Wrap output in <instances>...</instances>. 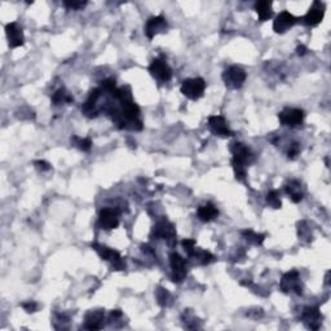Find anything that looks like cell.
Returning a JSON list of instances; mask_svg holds the SVG:
<instances>
[{"label": "cell", "mask_w": 331, "mask_h": 331, "mask_svg": "<svg viewBox=\"0 0 331 331\" xmlns=\"http://www.w3.org/2000/svg\"><path fill=\"white\" fill-rule=\"evenodd\" d=\"M101 89L109 92V93L111 94L116 89L115 81H114V79H105V81H103L101 82Z\"/></svg>", "instance_id": "cell-27"}, {"label": "cell", "mask_w": 331, "mask_h": 331, "mask_svg": "<svg viewBox=\"0 0 331 331\" xmlns=\"http://www.w3.org/2000/svg\"><path fill=\"white\" fill-rule=\"evenodd\" d=\"M22 308H24L27 313H34L38 310V304H36L35 302H27L22 304Z\"/></svg>", "instance_id": "cell-33"}, {"label": "cell", "mask_w": 331, "mask_h": 331, "mask_svg": "<svg viewBox=\"0 0 331 331\" xmlns=\"http://www.w3.org/2000/svg\"><path fill=\"white\" fill-rule=\"evenodd\" d=\"M181 245H183L184 250L186 251V254H188V256L190 258L191 254L194 252V250L197 248L196 246V241L194 240H184L183 242H181Z\"/></svg>", "instance_id": "cell-28"}, {"label": "cell", "mask_w": 331, "mask_h": 331, "mask_svg": "<svg viewBox=\"0 0 331 331\" xmlns=\"http://www.w3.org/2000/svg\"><path fill=\"white\" fill-rule=\"evenodd\" d=\"M6 34H7V39H8V44L11 48H17V47L24 46L25 43L24 31H22V29L16 24V22H12V24L7 25Z\"/></svg>", "instance_id": "cell-15"}, {"label": "cell", "mask_w": 331, "mask_h": 331, "mask_svg": "<svg viewBox=\"0 0 331 331\" xmlns=\"http://www.w3.org/2000/svg\"><path fill=\"white\" fill-rule=\"evenodd\" d=\"M299 228H298V233H299V237L302 238V240H304V237L307 238H310L312 236H310V230L309 228L307 226V223L305 221H302V223H299Z\"/></svg>", "instance_id": "cell-29"}, {"label": "cell", "mask_w": 331, "mask_h": 331, "mask_svg": "<svg viewBox=\"0 0 331 331\" xmlns=\"http://www.w3.org/2000/svg\"><path fill=\"white\" fill-rule=\"evenodd\" d=\"M242 236L243 238L250 243V245H254V246L263 245L264 240H265V235H259V233H255V231L251 230V229H246V230H243Z\"/></svg>", "instance_id": "cell-23"}, {"label": "cell", "mask_w": 331, "mask_h": 331, "mask_svg": "<svg viewBox=\"0 0 331 331\" xmlns=\"http://www.w3.org/2000/svg\"><path fill=\"white\" fill-rule=\"evenodd\" d=\"M155 296H157V300H158V304L161 305V307H167L168 303H170L171 300V294L168 293L166 288L163 287L157 288Z\"/></svg>", "instance_id": "cell-25"}, {"label": "cell", "mask_w": 331, "mask_h": 331, "mask_svg": "<svg viewBox=\"0 0 331 331\" xmlns=\"http://www.w3.org/2000/svg\"><path fill=\"white\" fill-rule=\"evenodd\" d=\"M321 316L318 307H305L302 313V321L310 330H318L321 326Z\"/></svg>", "instance_id": "cell-16"}, {"label": "cell", "mask_w": 331, "mask_h": 331, "mask_svg": "<svg viewBox=\"0 0 331 331\" xmlns=\"http://www.w3.org/2000/svg\"><path fill=\"white\" fill-rule=\"evenodd\" d=\"M64 6L68 9H73V11H79V9L84 8L87 6L86 2H64Z\"/></svg>", "instance_id": "cell-30"}, {"label": "cell", "mask_w": 331, "mask_h": 331, "mask_svg": "<svg viewBox=\"0 0 331 331\" xmlns=\"http://www.w3.org/2000/svg\"><path fill=\"white\" fill-rule=\"evenodd\" d=\"M255 11L258 13L259 20L261 22L268 21L269 18H272L273 11H272V3L268 0H261L255 4Z\"/></svg>", "instance_id": "cell-20"}, {"label": "cell", "mask_w": 331, "mask_h": 331, "mask_svg": "<svg viewBox=\"0 0 331 331\" xmlns=\"http://www.w3.org/2000/svg\"><path fill=\"white\" fill-rule=\"evenodd\" d=\"M323 16H325V4L321 3V2H315L309 11L307 12V14L299 21H302V24L305 26L315 27L322 22Z\"/></svg>", "instance_id": "cell-10"}, {"label": "cell", "mask_w": 331, "mask_h": 331, "mask_svg": "<svg viewBox=\"0 0 331 331\" xmlns=\"http://www.w3.org/2000/svg\"><path fill=\"white\" fill-rule=\"evenodd\" d=\"M151 237L154 240H164L171 247H173L176 245V229L168 220L158 221L151 230Z\"/></svg>", "instance_id": "cell-3"}, {"label": "cell", "mask_w": 331, "mask_h": 331, "mask_svg": "<svg viewBox=\"0 0 331 331\" xmlns=\"http://www.w3.org/2000/svg\"><path fill=\"white\" fill-rule=\"evenodd\" d=\"M225 86L230 89H240L246 81V71L240 66H230L223 74Z\"/></svg>", "instance_id": "cell-5"}, {"label": "cell", "mask_w": 331, "mask_h": 331, "mask_svg": "<svg viewBox=\"0 0 331 331\" xmlns=\"http://www.w3.org/2000/svg\"><path fill=\"white\" fill-rule=\"evenodd\" d=\"M230 151L233 154L231 164L235 170L236 179L238 181H243L246 179V168L254 161V155L250 149L242 143H233L230 146Z\"/></svg>", "instance_id": "cell-1"}, {"label": "cell", "mask_w": 331, "mask_h": 331, "mask_svg": "<svg viewBox=\"0 0 331 331\" xmlns=\"http://www.w3.org/2000/svg\"><path fill=\"white\" fill-rule=\"evenodd\" d=\"M170 264L172 269V281L175 283H181L188 275L185 259L181 258L180 254L172 252L170 255Z\"/></svg>", "instance_id": "cell-9"}, {"label": "cell", "mask_w": 331, "mask_h": 331, "mask_svg": "<svg viewBox=\"0 0 331 331\" xmlns=\"http://www.w3.org/2000/svg\"><path fill=\"white\" fill-rule=\"evenodd\" d=\"M280 287L285 294L295 293L296 295H302L303 285L302 281H300L299 273L296 270H291V272L286 273L282 277V280H281Z\"/></svg>", "instance_id": "cell-7"}, {"label": "cell", "mask_w": 331, "mask_h": 331, "mask_svg": "<svg viewBox=\"0 0 331 331\" xmlns=\"http://www.w3.org/2000/svg\"><path fill=\"white\" fill-rule=\"evenodd\" d=\"M92 248L96 251L103 260L109 261L114 270H123L126 269V261L121 256L118 251L109 248L106 246L100 245V243H92Z\"/></svg>", "instance_id": "cell-2"}, {"label": "cell", "mask_w": 331, "mask_h": 331, "mask_svg": "<svg viewBox=\"0 0 331 331\" xmlns=\"http://www.w3.org/2000/svg\"><path fill=\"white\" fill-rule=\"evenodd\" d=\"M299 153H300V144H298V143L291 144L290 148H288V150H287V157H288V158H290V159L296 158V157L299 155Z\"/></svg>", "instance_id": "cell-31"}, {"label": "cell", "mask_w": 331, "mask_h": 331, "mask_svg": "<svg viewBox=\"0 0 331 331\" xmlns=\"http://www.w3.org/2000/svg\"><path fill=\"white\" fill-rule=\"evenodd\" d=\"M73 103V97L70 96L68 91L65 88H60L57 89L56 92L52 96V104L56 106L62 105V104H70Z\"/></svg>", "instance_id": "cell-21"}, {"label": "cell", "mask_w": 331, "mask_h": 331, "mask_svg": "<svg viewBox=\"0 0 331 331\" xmlns=\"http://www.w3.org/2000/svg\"><path fill=\"white\" fill-rule=\"evenodd\" d=\"M104 320H105L104 310H89L86 315V325H84V327L88 328V330H99L103 326Z\"/></svg>", "instance_id": "cell-17"}, {"label": "cell", "mask_w": 331, "mask_h": 331, "mask_svg": "<svg viewBox=\"0 0 331 331\" xmlns=\"http://www.w3.org/2000/svg\"><path fill=\"white\" fill-rule=\"evenodd\" d=\"M99 225L104 230H113L119 225V211L118 208H103L99 216Z\"/></svg>", "instance_id": "cell-11"}, {"label": "cell", "mask_w": 331, "mask_h": 331, "mask_svg": "<svg viewBox=\"0 0 331 331\" xmlns=\"http://www.w3.org/2000/svg\"><path fill=\"white\" fill-rule=\"evenodd\" d=\"M71 143H73L74 146H76V148L82 151H89L92 148V141L91 139L88 138L81 139L78 138V136H74V138H71Z\"/></svg>", "instance_id": "cell-24"}, {"label": "cell", "mask_w": 331, "mask_h": 331, "mask_svg": "<svg viewBox=\"0 0 331 331\" xmlns=\"http://www.w3.org/2000/svg\"><path fill=\"white\" fill-rule=\"evenodd\" d=\"M298 22V18L294 17L290 12L283 11L276 17V20L273 21V30H275L277 34H285L288 29L294 26V25Z\"/></svg>", "instance_id": "cell-14"}, {"label": "cell", "mask_w": 331, "mask_h": 331, "mask_svg": "<svg viewBox=\"0 0 331 331\" xmlns=\"http://www.w3.org/2000/svg\"><path fill=\"white\" fill-rule=\"evenodd\" d=\"M149 71L153 75V78L162 82V83L170 82L171 78H172V70H171V68L167 65V62L161 59H154L151 61L150 66H149Z\"/></svg>", "instance_id": "cell-8"}, {"label": "cell", "mask_w": 331, "mask_h": 331, "mask_svg": "<svg viewBox=\"0 0 331 331\" xmlns=\"http://www.w3.org/2000/svg\"><path fill=\"white\" fill-rule=\"evenodd\" d=\"M206 82L203 78H191L186 79L181 84V93L189 100H200L201 97L205 94Z\"/></svg>", "instance_id": "cell-4"}, {"label": "cell", "mask_w": 331, "mask_h": 331, "mask_svg": "<svg viewBox=\"0 0 331 331\" xmlns=\"http://www.w3.org/2000/svg\"><path fill=\"white\" fill-rule=\"evenodd\" d=\"M267 203L272 208H281L282 203H281V198H280V193L277 190H272L267 194Z\"/></svg>", "instance_id": "cell-26"}, {"label": "cell", "mask_w": 331, "mask_h": 331, "mask_svg": "<svg viewBox=\"0 0 331 331\" xmlns=\"http://www.w3.org/2000/svg\"><path fill=\"white\" fill-rule=\"evenodd\" d=\"M190 258L196 259V260L200 264H202V265H208V264L215 261V256H213L212 254L205 250H200V248H196L194 252L191 254Z\"/></svg>", "instance_id": "cell-22"}, {"label": "cell", "mask_w": 331, "mask_h": 331, "mask_svg": "<svg viewBox=\"0 0 331 331\" xmlns=\"http://www.w3.org/2000/svg\"><path fill=\"white\" fill-rule=\"evenodd\" d=\"M296 52H298L299 56H303V54H305V52H307V48H305L304 46H299L298 47V49H296Z\"/></svg>", "instance_id": "cell-34"}, {"label": "cell", "mask_w": 331, "mask_h": 331, "mask_svg": "<svg viewBox=\"0 0 331 331\" xmlns=\"http://www.w3.org/2000/svg\"><path fill=\"white\" fill-rule=\"evenodd\" d=\"M167 21L163 16H155L148 20L145 25V35L149 39H153L154 36L162 34V32L167 31Z\"/></svg>", "instance_id": "cell-12"}, {"label": "cell", "mask_w": 331, "mask_h": 331, "mask_svg": "<svg viewBox=\"0 0 331 331\" xmlns=\"http://www.w3.org/2000/svg\"><path fill=\"white\" fill-rule=\"evenodd\" d=\"M197 216L203 223H210V221L215 220L219 216V210L216 208L215 205L212 203H207V205L201 206L198 210H197Z\"/></svg>", "instance_id": "cell-19"}, {"label": "cell", "mask_w": 331, "mask_h": 331, "mask_svg": "<svg viewBox=\"0 0 331 331\" xmlns=\"http://www.w3.org/2000/svg\"><path fill=\"white\" fill-rule=\"evenodd\" d=\"M208 127H210L211 132L216 136H220V138H229V136H233V132L229 129L225 118L221 115L210 116V118H208Z\"/></svg>", "instance_id": "cell-13"}, {"label": "cell", "mask_w": 331, "mask_h": 331, "mask_svg": "<svg viewBox=\"0 0 331 331\" xmlns=\"http://www.w3.org/2000/svg\"><path fill=\"white\" fill-rule=\"evenodd\" d=\"M34 166H35L39 171H42V172H46V171L51 170V164L47 163L46 161H36L35 163H34Z\"/></svg>", "instance_id": "cell-32"}, {"label": "cell", "mask_w": 331, "mask_h": 331, "mask_svg": "<svg viewBox=\"0 0 331 331\" xmlns=\"http://www.w3.org/2000/svg\"><path fill=\"white\" fill-rule=\"evenodd\" d=\"M304 111L302 109H295V108H286L278 114V119H280L281 124L290 128H295L303 124L304 121Z\"/></svg>", "instance_id": "cell-6"}, {"label": "cell", "mask_w": 331, "mask_h": 331, "mask_svg": "<svg viewBox=\"0 0 331 331\" xmlns=\"http://www.w3.org/2000/svg\"><path fill=\"white\" fill-rule=\"evenodd\" d=\"M285 191L287 193V196L290 197V200L294 203L302 202L304 198V193L302 190V183L298 180H290L285 185Z\"/></svg>", "instance_id": "cell-18"}]
</instances>
